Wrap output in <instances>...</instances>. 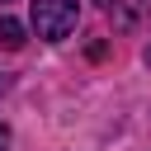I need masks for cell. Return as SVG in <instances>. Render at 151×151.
<instances>
[{
	"label": "cell",
	"instance_id": "cell-1",
	"mask_svg": "<svg viewBox=\"0 0 151 151\" xmlns=\"http://www.w3.org/2000/svg\"><path fill=\"white\" fill-rule=\"evenodd\" d=\"M80 19V0H33V33L47 42H61Z\"/></svg>",
	"mask_w": 151,
	"mask_h": 151
},
{
	"label": "cell",
	"instance_id": "cell-2",
	"mask_svg": "<svg viewBox=\"0 0 151 151\" xmlns=\"http://www.w3.org/2000/svg\"><path fill=\"white\" fill-rule=\"evenodd\" d=\"M24 42H28V28H24L19 19H9V14H0V47H5V52H19Z\"/></svg>",
	"mask_w": 151,
	"mask_h": 151
},
{
	"label": "cell",
	"instance_id": "cell-3",
	"mask_svg": "<svg viewBox=\"0 0 151 151\" xmlns=\"http://www.w3.org/2000/svg\"><path fill=\"white\" fill-rule=\"evenodd\" d=\"M0 151H9V127L0 123Z\"/></svg>",
	"mask_w": 151,
	"mask_h": 151
},
{
	"label": "cell",
	"instance_id": "cell-4",
	"mask_svg": "<svg viewBox=\"0 0 151 151\" xmlns=\"http://www.w3.org/2000/svg\"><path fill=\"white\" fill-rule=\"evenodd\" d=\"M0 90H9V76H0Z\"/></svg>",
	"mask_w": 151,
	"mask_h": 151
},
{
	"label": "cell",
	"instance_id": "cell-5",
	"mask_svg": "<svg viewBox=\"0 0 151 151\" xmlns=\"http://www.w3.org/2000/svg\"><path fill=\"white\" fill-rule=\"evenodd\" d=\"M146 66H151V47H146Z\"/></svg>",
	"mask_w": 151,
	"mask_h": 151
}]
</instances>
